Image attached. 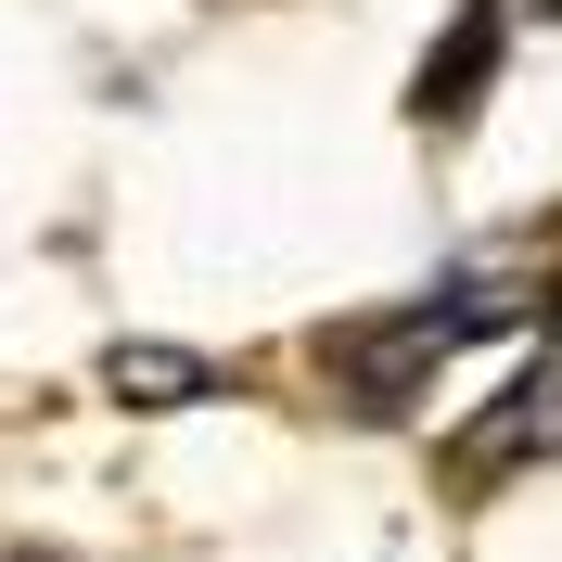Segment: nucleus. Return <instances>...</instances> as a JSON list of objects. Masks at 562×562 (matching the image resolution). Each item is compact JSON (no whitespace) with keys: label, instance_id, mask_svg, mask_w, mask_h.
<instances>
[{"label":"nucleus","instance_id":"nucleus-1","mask_svg":"<svg viewBox=\"0 0 562 562\" xmlns=\"http://www.w3.org/2000/svg\"><path fill=\"white\" fill-rule=\"evenodd\" d=\"M537 307H550V294H537V269H486V256H473V269H448L435 294H409V307L333 333V384H346L358 409H409L435 358H460L473 333H525Z\"/></svg>","mask_w":562,"mask_h":562},{"label":"nucleus","instance_id":"nucleus-2","mask_svg":"<svg viewBox=\"0 0 562 562\" xmlns=\"http://www.w3.org/2000/svg\"><path fill=\"white\" fill-rule=\"evenodd\" d=\"M537 333H550V346H537V371H525L512 396H498L486 422H473V448H460V473H512V460L562 448V294L537 307Z\"/></svg>","mask_w":562,"mask_h":562},{"label":"nucleus","instance_id":"nucleus-3","mask_svg":"<svg viewBox=\"0 0 562 562\" xmlns=\"http://www.w3.org/2000/svg\"><path fill=\"white\" fill-rule=\"evenodd\" d=\"M498 38H512V13H498V0H460V13H448V52L409 77V115H460L473 77H498Z\"/></svg>","mask_w":562,"mask_h":562},{"label":"nucleus","instance_id":"nucleus-4","mask_svg":"<svg viewBox=\"0 0 562 562\" xmlns=\"http://www.w3.org/2000/svg\"><path fill=\"white\" fill-rule=\"evenodd\" d=\"M217 371L205 358H154V346H115V396H205Z\"/></svg>","mask_w":562,"mask_h":562},{"label":"nucleus","instance_id":"nucleus-5","mask_svg":"<svg viewBox=\"0 0 562 562\" xmlns=\"http://www.w3.org/2000/svg\"><path fill=\"white\" fill-rule=\"evenodd\" d=\"M0 562H65V550H0Z\"/></svg>","mask_w":562,"mask_h":562}]
</instances>
